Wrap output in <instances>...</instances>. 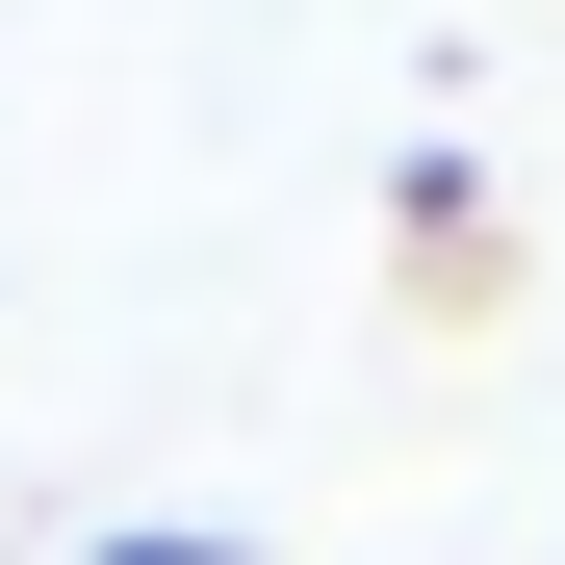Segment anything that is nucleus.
Returning a JSON list of instances; mask_svg holds the SVG:
<instances>
[{
    "label": "nucleus",
    "instance_id": "f03ea898",
    "mask_svg": "<svg viewBox=\"0 0 565 565\" xmlns=\"http://www.w3.org/2000/svg\"><path fill=\"white\" fill-rule=\"evenodd\" d=\"M77 565H257V540H77Z\"/></svg>",
    "mask_w": 565,
    "mask_h": 565
},
{
    "label": "nucleus",
    "instance_id": "f257e3e1",
    "mask_svg": "<svg viewBox=\"0 0 565 565\" xmlns=\"http://www.w3.org/2000/svg\"><path fill=\"white\" fill-rule=\"evenodd\" d=\"M386 257H412V309H437V334H489V309H514V232H489V154H412V180H386Z\"/></svg>",
    "mask_w": 565,
    "mask_h": 565
}]
</instances>
